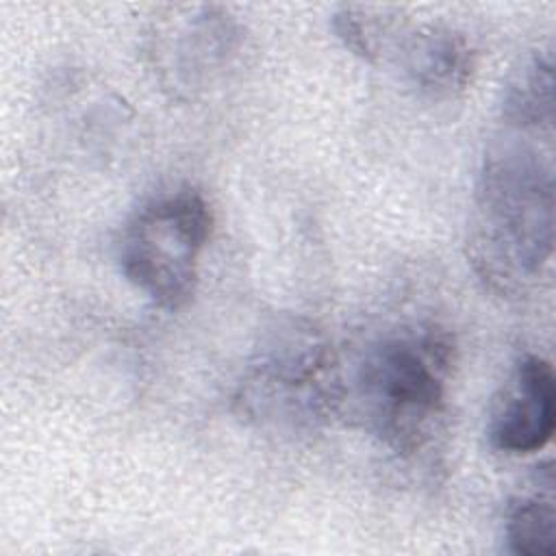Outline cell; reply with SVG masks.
I'll return each instance as SVG.
<instances>
[{
	"label": "cell",
	"instance_id": "6da1fadb",
	"mask_svg": "<svg viewBox=\"0 0 556 556\" xmlns=\"http://www.w3.org/2000/svg\"><path fill=\"white\" fill-rule=\"evenodd\" d=\"M549 137L504 126L482 156L467 250L478 276L500 293L534 282L554 252Z\"/></svg>",
	"mask_w": 556,
	"mask_h": 556
},
{
	"label": "cell",
	"instance_id": "7a4b0ae2",
	"mask_svg": "<svg viewBox=\"0 0 556 556\" xmlns=\"http://www.w3.org/2000/svg\"><path fill=\"white\" fill-rule=\"evenodd\" d=\"M454 343L434 324L404 326L339 358L337 417L400 456L419 454L441 430Z\"/></svg>",
	"mask_w": 556,
	"mask_h": 556
},
{
	"label": "cell",
	"instance_id": "3957f363",
	"mask_svg": "<svg viewBox=\"0 0 556 556\" xmlns=\"http://www.w3.org/2000/svg\"><path fill=\"white\" fill-rule=\"evenodd\" d=\"M237 413L274 432H311L339 410V356L311 321H276L254 348L235 391Z\"/></svg>",
	"mask_w": 556,
	"mask_h": 556
},
{
	"label": "cell",
	"instance_id": "277c9868",
	"mask_svg": "<svg viewBox=\"0 0 556 556\" xmlns=\"http://www.w3.org/2000/svg\"><path fill=\"white\" fill-rule=\"evenodd\" d=\"M211 230L213 213L200 191L161 193L126 222L117 245L119 269L152 304L178 311L195 293Z\"/></svg>",
	"mask_w": 556,
	"mask_h": 556
},
{
	"label": "cell",
	"instance_id": "5b68a950",
	"mask_svg": "<svg viewBox=\"0 0 556 556\" xmlns=\"http://www.w3.org/2000/svg\"><path fill=\"white\" fill-rule=\"evenodd\" d=\"M154 30L156 67L176 91H193L239 52L241 26L215 4L172 7Z\"/></svg>",
	"mask_w": 556,
	"mask_h": 556
},
{
	"label": "cell",
	"instance_id": "8992f818",
	"mask_svg": "<svg viewBox=\"0 0 556 556\" xmlns=\"http://www.w3.org/2000/svg\"><path fill=\"white\" fill-rule=\"evenodd\" d=\"M556 426V382L552 365L521 356L491 402L486 437L497 452L526 456L543 450Z\"/></svg>",
	"mask_w": 556,
	"mask_h": 556
},
{
	"label": "cell",
	"instance_id": "52a82bcc",
	"mask_svg": "<svg viewBox=\"0 0 556 556\" xmlns=\"http://www.w3.org/2000/svg\"><path fill=\"white\" fill-rule=\"evenodd\" d=\"M382 61L402 70L404 80L424 98L450 100L467 89L476 70L469 39L443 24H410L397 17Z\"/></svg>",
	"mask_w": 556,
	"mask_h": 556
},
{
	"label": "cell",
	"instance_id": "ba28073f",
	"mask_svg": "<svg viewBox=\"0 0 556 556\" xmlns=\"http://www.w3.org/2000/svg\"><path fill=\"white\" fill-rule=\"evenodd\" d=\"M502 124L517 130L552 132V126H554L552 48L530 52L510 72L504 85Z\"/></svg>",
	"mask_w": 556,
	"mask_h": 556
},
{
	"label": "cell",
	"instance_id": "9c48e42d",
	"mask_svg": "<svg viewBox=\"0 0 556 556\" xmlns=\"http://www.w3.org/2000/svg\"><path fill=\"white\" fill-rule=\"evenodd\" d=\"M504 539L508 549L519 556L556 554L554 469L549 460L539 465L530 489L510 502L504 521Z\"/></svg>",
	"mask_w": 556,
	"mask_h": 556
}]
</instances>
